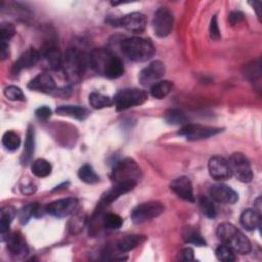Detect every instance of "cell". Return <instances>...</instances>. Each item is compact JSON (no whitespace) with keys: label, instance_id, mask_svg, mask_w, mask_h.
<instances>
[{"label":"cell","instance_id":"cell-22","mask_svg":"<svg viewBox=\"0 0 262 262\" xmlns=\"http://www.w3.org/2000/svg\"><path fill=\"white\" fill-rule=\"evenodd\" d=\"M145 241H146L145 235H141V234L126 235L117 243V249L121 253H126L135 249Z\"/></svg>","mask_w":262,"mask_h":262},{"label":"cell","instance_id":"cell-11","mask_svg":"<svg viewBox=\"0 0 262 262\" xmlns=\"http://www.w3.org/2000/svg\"><path fill=\"white\" fill-rule=\"evenodd\" d=\"M166 68L161 60H154L142 69L138 75V80L143 86H151L157 83L165 74Z\"/></svg>","mask_w":262,"mask_h":262},{"label":"cell","instance_id":"cell-29","mask_svg":"<svg viewBox=\"0 0 262 262\" xmlns=\"http://www.w3.org/2000/svg\"><path fill=\"white\" fill-rule=\"evenodd\" d=\"M32 172L37 177H46L50 175L52 167L51 164L44 159H37L32 163Z\"/></svg>","mask_w":262,"mask_h":262},{"label":"cell","instance_id":"cell-20","mask_svg":"<svg viewBox=\"0 0 262 262\" xmlns=\"http://www.w3.org/2000/svg\"><path fill=\"white\" fill-rule=\"evenodd\" d=\"M40 59V53L35 48L27 49L12 66V73L18 74L20 71L34 67Z\"/></svg>","mask_w":262,"mask_h":262},{"label":"cell","instance_id":"cell-24","mask_svg":"<svg viewBox=\"0 0 262 262\" xmlns=\"http://www.w3.org/2000/svg\"><path fill=\"white\" fill-rule=\"evenodd\" d=\"M34 150H35V132H34V128L32 126H29L27 130L25 144H24V150L20 157V162L23 165H27L31 161L34 155Z\"/></svg>","mask_w":262,"mask_h":262},{"label":"cell","instance_id":"cell-35","mask_svg":"<svg viewBox=\"0 0 262 262\" xmlns=\"http://www.w3.org/2000/svg\"><path fill=\"white\" fill-rule=\"evenodd\" d=\"M199 205L203 214L208 218H214L216 216V208L211 198L204 195L201 196L199 200Z\"/></svg>","mask_w":262,"mask_h":262},{"label":"cell","instance_id":"cell-4","mask_svg":"<svg viewBox=\"0 0 262 262\" xmlns=\"http://www.w3.org/2000/svg\"><path fill=\"white\" fill-rule=\"evenodd\" d=\"M217 237L235 253L246 255L251 252L252 246L249 238L233 224L222 223L217 227Z\"/></svg>","mask_w":262,"mask_h":262},{"label":"cell","instance_id":"cell-16","mask_svg":"<svg viewBox=\"0 0 262 262\" xmlns=\"http://www.w3.org/2000/svg\"><path fill=\"white\" fill-rule=\"evenodd\" d=\"M171 190L180 199L193 203L195 201L191 181L186 176H180L170 183Z\"/></svg>","mask_w":262,"mask_h":262},{"label":"cell","instance_id":"cell-17","mask_svg":"<svg viewBox=\"0 0 262 262\" xmlns=\"http://www.w3.org/2000/svg\"><path fill=\"white\" fill-rule=\"evenodd\" d=\"M137 182L134 180H129V181H121V182H116L111 189L106 190L102 195H101V202L106 205L111 204L114 201H116L121 194L127 193L131 191L135 186Z\"/></svg>","mask_w":262,"mask_h":262},{"label":"cell","instance_id":"cell-12","mask_svg":"<svg viewBox=\"0 0 262 262\" xmlns=\"http://www.w3.org/2000/svg\"><path fill=\"white\" fill-rule=\"evenodd\" d=\"M113 24L114 26L123 27L132 33H140L144 31L147 20L144 14L140 12H131L115 19Z\"/></svg>","mask_w":262,"mask_h":262},{"label":"cell","instance_id":"cell-30","mask_svg":"<svg viewBox=\"0 0 262 262\" xmlns=\"http://www.w3.org/2000/svg\"><path fill=\"white\" fill-rule=\"evenodd\" d=\"M78 177L85 183L88 184H94L99 181V176L96 174L92 166L89 164H85L82 167H80L78 171Z\"/></svg>","mask_w":262,"mask_h":262},{"label":"cell","instance_id":"cell-1","mask_svg":"<svg viewBox=\"0 0 262 262\" xmlns=\"http://www.w3.org/2000/svg\"><path fill=\"white\" fill-rule=\"evenodd\" d=\"M90 67L98 74L108 78L117 79L124 74L122 60L112 51L105 48H96L89 53Z\"/></svg>","mask_w":262,"mask_h":262},{"label":"cell","instance_id":"cell-41","mask_svg":"<svg viewBox=\"0 0 262 262\" xmlns=\"http://www.w3.org/2000/svg\"><path fill=\"white\" fill-rule=\"evenodd\" d=\"M85 223V219L84 217H82L81 215H76L71 221H70V229L72 232H76L79 231L83 228Z\"/></svg>","mask_w":262,"mask_h":262},{"label":"cell","instance_id":"cell-6","mask_svg":"<svg viewBox=\"0 0 262 262\" xmlns=\"http://www.w3.org/2000/svg\"><path fill=\"white\" fill-rule=\"evenodd\" d=\"M113 99L117 111H125L144 103L147 99V93L138 88H125L120 90Z\"/></svg>","mask_w":262,"mask_h":262},{"label":"cell","instance_id":"cell-44","mask_svg":"<svg viewBox=\"0 0 262 262\" xmlns=\"http://www.w3.org/2000/svg\"><path fill=\"white\" fill-rule=\"evenodd\" d=\"M244 20V14L241 11H232L228 15V21L231 26H235Z\"/></svg>","mask_w":262,"mask_h":262},{"label":"cell","instance_id":"cell-8","mask_svg":"<svg viewBox=\"0 0 262 262\" xmlns=\"http://www.w3.org/2000/svg\"><path fill=\"white\" fill-rule=\"evenodd\" d=\"M228 165L231 174L242 182H251L253 179V172L248 158L242 152H234L230 156Z\"/></svg>","mask_w":262,"mask_h":262},{"label":"cell","instance_id":"cell-13","mask_svg":"<svg viewBox=\"0 0 262 262\" xmlns=\"http://www.w3.org/2000/svg\"><path fill=\"white\" fill-rule=\"evenodd\" d=\"M77 205H78V201L76 199L66 198V199H60V200L49 203L46 206L45 210H46V213H48L51 216L62 218L72 214L76 210Z\"/></svg>","mask_w":262,"mask_h":262},{"label":"cell","instance_id":"cell-46","mask_svg":"<svg viewBox=\"0 0 262 262\" xmlns=\"http://www.w3.org/2000/svg\"><path fill=\"white\" fill-rule=\"evenodd\" d=\"M8 53H9L8 42H1L0 43V56H1V59L4 60L5 58H7L8 57Z\"/></svg>","mask_w":262,"mask_h":262},{"label":"cell","instance_id":"cell-42","mask_svg":"<svg viewBox=\"0 0 262 262\" xmlns=\"http://www.w3.org/2000/svg\"><path fill=\"white\" fill-rule=\"evenodd\" d=\"M35 115L40 120H47L51 116V110L48 106L43 105L35 111Z\"/></svg>","mask_w":262,"mask_h":262},{"label":"cell","instance_id":"cell-33","mask_svg":"<svg viewBox=\"0 0 262 262\" xmlns=\"http://www.w3.org/2000/svg\"><path fill=\"white\" fill-rule=\"evenodd\" d=\"M102 224L106 230H110V231L118 230L123 225V219L117 214L110 213L103 216Z\"/></svg>","mask_w":262,"mask_h":262},{"label":"cell","instance_id":"cell-18","mask_svg":"<svg viewBox=\"0 0 262 262\" xmlns=\"http://www.w3.org/2000/svg\"><path fill=\"white\" fill-rule=\"evenodd\" d=\"M4 241H6L7 249L13 257L24 258L28 255L29 249L20 233L18 232L8 233Z\"/></svg>","mask_w":262,"mask_h":262},{"label":"cell","instance_id":"cell-3","mask_svg":"<svg viewBox=\"0 0 262 262\" xmlns=\"http://www.w3.org/2000/svg\"><path fill=\"white\" fill-rule=\"evenodd\" d=\"M121 50L128 59L136 62L146 61L156 53L151 41L142 37H129L124 39L121 42Z\"/></svg>","mask_w":262,"mask_h":262},{"label":"cell","instance_id":"cell-23","mask_svg":"<svg viewBox=\"0 0 262 262\" xmlns=\"http://www.w3.org/2000/svg\"><path fill=\"white\" fill-rule=\"evenodd\" d=\"M241 224L247 230H254L260 225L261 214L256 211V209H247L245 210L239 218Z\"/></svg>","mask_w":262,"mask_h":262},{"label":"cell","instance_id":"cell-25","mask_svg":"<svg viewBox=\"0 0 262 262\" xmlns=\"http://www.w3.org/2000/svg\"><path fill=\"white\" fill-rule=\"evenodd\" d=\"M55 112L59 116L70 117L80 121L86 119L88 116V111L85 107L79 105H60L55 110Z\"/></svg>","mask_w":262,"mask_h":262},{"label":"cell","instance_id":"cell-45","mask_svg":"<svg viewBox=\"0 0 262 262\" xmlns=\"http://www.w3.org/2000/svg\"><path fill=\"white\" fill-rule=\"evenodd\" d=\"M36 185L34 182L32 181H26V182H23V184L20 185V191L24 193V194H32L36 191Z\"/></svg>","mask_w":262,"mask_h":262},{"label":"cell","instance_id":"cell-38","mask_svg":"<svg viewBox=\"0 0 262 262\" xmlns=\"http://www.w3.org/2000/svg\"><path fill=\"white\" fill-rule=\"evenodd\" d=\"M38 204H30L23 208L19 214V221L21 224H26L32 216H36L38 213Z\"/></svg>","mask_w":262,"mask_h":262},{"label":"cell","instance_id":"cell-39","mask_svg":"<svg viewBox=\"0 0 262 262\" xmlns=\"http://www.w3.org/2000/svg\"><path fill=\"white\" fill-rule=\"evenodd\" d=\"M15 35V28L11 23H2L0 26V41L8 42Z\"/></svg>","mask_w":262,"mask_h":262},{"label":"cell","instance_id":"cell-34","mask_svg":"<svg viewBox=\"0 0 262 262\" xmlns=\"http://www.w3.org/2000/svg\"><path fill=\"white\" fill-rule=\"evenodd\" d=\"M183 239L188 244H193L199 247L206 246V241L194 228L187 227L183 230Z\"/></svg>","mask_w":262,"mask_h":262},{"label":"cell","instance_id":"cell-21","mask_svg":"<svg viewBox=\"0 0 262 262\" xmlns=\"http://www.w3.org/2000/svg\"><path fill=\"white\" fill-rule=\"evenodd\" d=\"M43 58H44L48 69L57 71L61 68L62 55L56 47L51 46V45L46 47L43 52Z\"/></svg>","mask_w":262,"mask_h":262},{"label":"cell","instance_id":"cell-14","mask_svg":"<svg viewBox=\"0 0 262 262\" xmlns=\"http://www.w3.org/2000/svg\"><path fill=\"white\" fill-rule=\"evenodd\" d=\"M208 170L215 180H226L232 175L227 160L221 156H214L209 160Z\"/></svg>","mask_w":262,"mask_h":262},{"label":"cell","instance_id":"cell-15","mask_svg":"<svg viewBox=\"0 0 262 262\" xmlns=\"http://www.w3.org/2000/svg\"><path fill=\"white\" fill-rule=\"evenodd\" d=\"M210 196L215 202L227 205L234 204L238 200V194L230 186L223 183L212 185L210 188Z\"/></svg>","mask_w":262,"mask_h":262},{"label":"cell","instance_id":"cell-31","mask_svg":"<svg viewBox=\"0 0 262 262\" xmlns=\"http://www.w3.org/2000/svg\"><path fill=\"white\" fill-rule=\"evenodd\" d=\"M165 120L171 125H186L188 124V117L180 110H170L165 115Z\"/></svg>","mask_w":262,"mask_h":262},{"label":"cell","instance_id":"cell-7","mask_svg":"<svg viewBox=\"0 0 262 262\" xmlns=\"http://www.w3.org/2000/svg\"><path fill=\"white\" fill-rule=\"evenodd\" d=\"M165 210L162 203L149 201L137 205L131 212V219L135 224H141L160 216Z\"/></svg>","mask_w":262,"mask_h":262},{"label":"cell","instance_id":"cell-28","mask_svg":"<svg viewBox=\"0 0 262 262\" xmlns=\"http://www.w3.org/2000/svg\"><path fill=\"white\" fill-rule=\"evenodd\" d=\"M172 87H173V83L171 81H168V80L158 81L157 83L150 86V94L152 97L157 99H162L170 93Z\"/></svg>","mask_w":262,"mask_h":262},{"label":"cell","instance_id":"cell-37","mask_svg":"<svg viewBox=\"0 0 262 262\" xmlns=\"http://www.w3.org/2000/svg\"><path fill=\"white\" fill-rule=\"evenodd\" d=\"M4 95L7 99L12 100V101H24L25 100V94L23 90L14 85L7 86L4 89Z\"/></svg>","mask_w":262,"mask_h":262},{"label":"cell","instance_id":"cell-2","mask_svg":"<svg viewBox=\"0 0 262 262\" xmlns=\"http://www.w3.org/2000/svg\"><path fill=\"white\" fill-rule=\"evenodd\" d=\"M88 67H90L89 54L78 48H69L62 56L61 68L66 78L71 83L81 82Z\"/></svg>","mask_w":262,"mask_h":262},{"label":"cell","instance_id":"cell-27","mask_svg":"<svg viewBox=\"0 0 262 262\" xmlns=\"http://www.w3.org/2000/svg\"><path fill=\"white\" fill-rule=\"evenodd\" d=\"M89 103L93 108L100 110L112 106L114 104V99L99 92H91L89 94Z\"/></svg>","mask_w":262,"mask_h":262},{"label":"cell","instance_id":"cell-32","mask_svg":"<svg viewBox=\"0 0 262 262\" xmlns=\"http://www.w3.org/2000/svg\"><path fill=\"white\" fill-rule=\"evenodd\" d=\"M2 144L7 150L14 151L20 145V138L14 131H6L2 136Z\"/></svg>","mask_w":262,"mask_h":262},{"label":"cell","instance_id":"cell-5","mask_svg":"<svg viewBox=\"0 0 262 262\" xmlns=\"http://www.w3.org/2000/svg\"><path fill=\"white\" fill-rule=\"evenodd\" d=\"M141 178V169L138 164L131 158H125L114 166L111 179L114 183L121 181L134 180L138 182Z\"/></svg>","mask_w":262,"mask_h":262},{"label":"cell","instance_id":"cell-19","mask_svg":"<svg viewBox=\"0 0 262 262\" xmlns=\"http://www.w3.org/2000/svg\"><path fill=\"white\" fill-rule=\"evenodd\" d=\"M28 88L31 90L51 93L55 90L56 85L52 76L48 73H40L36 77H34L28 84Z\"/></svg>","mask_w":262,"mask_h":262},{"label":"cell","instance_id":"cell-36","mask_svg":"<svg viewBox=\"0 0 262 262\" xmlns=\"http://www.w3.org/2000/svg\"><path fill=\"white\" fill-rule=\"evenodd\" d=\"M215 254H216L217 259L220 261L231 262V261L235 260V252L223 244L216 249Z\"/></svg>","mask_w":262,"mask_h":262},{"label":"cell","instance_id":"cell-47","mask_svg":"<svg viewBox=\"0 0 262 262\" xmlns=\"http://www.w3.org/2000/svg\"><path fill=\"white\" fill-rule=\"evenodd\" d=\"M256 10H257V15L258 17H260V6H261V2L260 1H256V2H249Z\"/></svg>","mask_w":262,"mask_h":262},{"label":"cell","instance_id":"cell-10","mask_svg":"<svg viewBox=\"0 0 262 262\" xmlns=\"http://www.w3.org/2000/svg\"><path fill=\"white\" fill-rule=\"evenodd\" d=\"M222 129L215 127H208L203 125H194V124H186L181 127L178 134L185 137L187 140H200L209 138L220 133Z\"/></svg>","mask_w":262,"mask_h":262},{"label":"cell","instance_id":"cell-43","mask_svg":"<svg viewBox=\"0 0 262 262\" xmlns=\"http://www.w3.org/2000/svg\"><path fill=\"white\" fill-rule=\"evenodd\" d=\"M178 259L181 261H191L193 260V250L189 247L182 249L178 254Z\"/></svg>","mask_w":262,"mask_h":262},{"label":"cell","instance_id":"cell-40","mask_svg":"<svg viewBox=\"0 0 262 262\" xmlns=\"http://www.w3.org/2000/svg\"><path fill=\"white\" fill-rule=\"evenodd\" d=\"M209 32H210V37H211L212 40H219L220 39V31H219V27H218L217 16L216 15H213V17L211 19Z\"/></svg>","mask_w":262,"mask_h":262},{"label":"cell","instance_id":"cell-9","mask_svg":"<svg viewBox=\"0 0 262 262\" xmlns=\"http://www.w3.org/2000/svg\"><path fill=\"white\" fill-rule=\"evenodd\" d=\"M173 13L167 7H160L155 12L152 17V28L158 37L164 38L168 36L173 29Z\"/></svg>","mask_w":262,"mask_h":262},{"label":"cell","instance_id":"cell-26","mask_svg":"<svg viewBox=\"0 0 262 262\" xmlns=\"http://www.w3.org/2000/svg\"><path fill=\"white\" fill-rule=\"evenodd\" d=\"M15 216V210L11 206H5L1 208L0 211V232L2 236V241L5 239V237L8 234L9 225L12 221V219Z\"/></svg>","mask_w":262,"mask_h":262}]
</instances>
